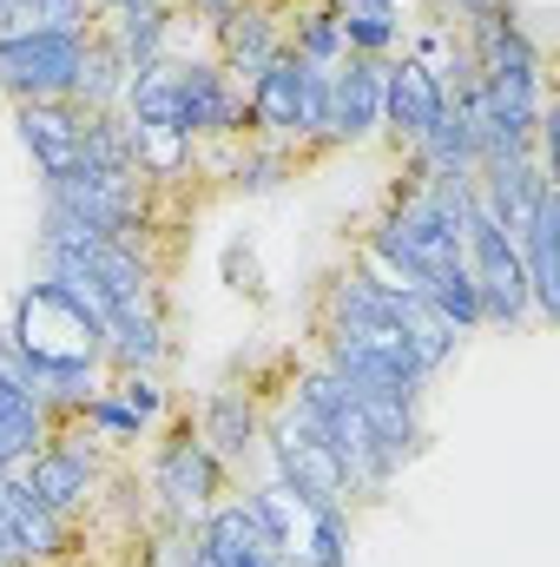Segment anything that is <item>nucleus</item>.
<instances>
[{
	"mask_svg": "<svg viewBox=\"0 0 560 567\" xmlns=\"http://www.w3.org/2000/svg\"><path fill=\"white\" fill-rule=\"evenodd\" d=\"M297 165H303V158H297L290 145H265V140H245V152L231 158V185L258 198V192H278L283 178H297Z\"/></svg>",
	"mask_w": 560,
	"mask_h": 567,
	"instance_id": "24",
	"label": "nucleus"
},
{
	"mask_svg": "<svg viewBox=\"0 0 560 567\" xmlns=\"http://www.w3.org/2000/svg\"><path fill=\"white\" fill-rule=\"evenodd\" d=\"M462 258H468V271L481 284V330H521V323H535L521 251H515L508 225L475 192H468V218H462Z\"/></svg>",
	"mask_w": 560,
	"mask_h": 567,
	"instance_id": "1",
	"label": "nucleus"
},
{
	"mask_svg": "<svg viewBox=\"0 0 560 567\" xmlns=\"http://www.w3.org/2000/svg\"><path fill=\"white\" fill-rule=\"evenodd\" d=\"M178 7H191V13H198L205 27H218V20H225V13H238L245 0H178Z\"/></svg>",
	"mask_w": 560,
	"mask_h": 567,
	"instance_id": "32",
	"label": "nucleus"
},
{
	"mask_svg": "<svg viewBox=\"0 0 560 567\" xmlns=\"http://www.w3.org/2000/svg\"><path fill=\"white\" fill-rule=\"evenodd\" d=\"M191 423H198V435L211 442V455H218L231 475L265 455V403H258L251 390H211Z\"/></svg>",
	"mask_w": 560,
	"mask_h": 567,
	"instance_id": "13",
	"label": "nucleus"
},
{
	"mask_svg": "<svg viewBox=\"0 0 560 567\" xmlns=\"http://www.w3.org/2000/svg\"><path fill=\"white\" fill-rule=\"evenodd\" d=\"M481 7H495V0H442V13H462V20H468V13H481Z\"/></svg>",
	"mask_w": 560,
	"mask_h": 567,
	"instance_id": "34",
	"label": "nucleus"
},
{
	"mask_svg": "<svg viewBox=\"0 0 560 567\" xmlns=\"http://www.w3.org/2000/svg\"><path fill=\"white\" fill-rule=\"evenodd\" d=\"M7 27H93V0H13V20Z\"/></svg>",
	"mask_w": 560,
	"mask_h": 567,
	"instance_id": "28",
	"label": "nucleus"
},
{
	"mask_svg": "<svg viewBox=\"0 0 560 567\" xmlns=\"http://www.w3.org/2000/svg\"><path fill=\"white\" fill-rule=\"evenodd\" d=\"M383 66L370 53H343V66L330 73V126H323V152L363 145L383 133Z\"/></svg>",
	"mask_w": 560,
	"mask_h": 567,
	"instance_id": "9",
	"label": "nucleus"
},
{
	"mask_svg": "<svg viewBox=\"0 0 560 567\" xmlns=\"http://www.w3.org/2000/svg\"><path fill=\"white\" fill-rule=\"evenodd\" d=\"M225 488H231V468L211 455V442L198 435L191 416H178V423L165 429V442L152 449V495H158V508L178 528H191L205 508L225 502Z\"/></svg>",
	"mask_w": 560,
	"mask_h": 567,
	"instance_id": "3",
	"label": "nucleus"
},
{
	"mask_svg": "<svg viewBox=\"0 0 560 567\" xmlns=\"http://www.w3.org/2000/svg\"><path fill=\"white\" fill-rule=\"evenodd\" d=\"M238 502H245V515L258 522V535L278 548L283 561H297V508H290V495H283L278 482H265V488H245Z\"/></svg>",
	"mask_w": 560,
	"mask_h": 567,
	"instance_id": "25",
	"label": "nucleus"
},
{
	"mask_svg": "<svg viewBox=\"0 0 560 567\" xmlns=\"http://www.w3.org/2000/svg\"><path fill=\"white\" fill-rule=\"evenodd\" d=\"M422 303H428L455 337L481 330V284H475V271H468V258H462V265H448V271H435V278L422 284Z\"/></svg>",
	"mask_w": 560,
	"mask_h": 567,
	"instance_id": "21",
	"label": "nucleus"
},
{
	"mask_svg": "<svg viewBox=\"0 0 560 567\" xmlns=\"http://www.w3.org/2000/svg\"><path fill=\"white\" fill-rule=\"evenodd\" d=\"M515 251H521V278H528L535 323H554L560 317V192H548L535 205V218L521 225Z\"/></svg>",
	"mask_w": 560,
	"mask_h": 567,
	"instance_id": "15",
	"label": "nucleus"
},
{
	"mask_svg": "<svg viewBox=\"0 0 560 567\" xmlns=\"http://www.w3.org/2000/svg\"><path fill=\"white\" fill-rule=\"evenodd\" d=\"M265 7H278V13H283V0H265Z\"/></svg>",
	"mask_w": 560,
	"mask_h": 567,
	"instance_id": "38",
	"label": "nucleus"
},
{
	"mask_svg": "<svg viewBox=\"0 0 560 567\" xmlns=\"http://www.w3.org/2000/svg\"><path fill=\"white\" fill-rule=\"evenodd\" d=\"M0 508H7V522H13V535H20V555H27V567L40 561H60L66 548H73V528H66V515H53L13 468L0 475Z\"/></svg>",
	"mask_w": 560,
	"mask_h": 567,
	"instance_id": "18",
	"label": "nucleus"
},
{
	"mask_svg": "<svg viewBox=\"0 0 560 567\" xmlns=\"http://www.w3.org/2000/svg\"><path fill=\"white\" fill-rule=\"evenodd\" d=\"M93 47V27H7L0 33V93L13 106L27 100H73V80H80V60Z\"/></svg>",
	"mask_w": 560,
	"mask_h": 567,
	"instance_id": "2",
	"label": "nucleus"
},
{
	"mask_svg": "<svg viewBox=\"0 0 560 567\" xmlns=\"http://www.w3.org/2000/svg\"><path fill=\"white\" fill-rule=\"evenodd\" d=\"M178 126L185 140H251L245 86H231L218 60H178Z\"/></svg>",
	"mask_w": 560,
	"mask_h": 567,
	"instance_id": "8",
	"label": "nucleus"
},
{
	"mask_svg": "<svg viewBox=\"0 0 560 567\" xmlns=\"http://www.w3.org/2000/svg\"><path fill=\"white\" fill-rule=\"evenodd\" d=\"M303 522H310V535L297 542V561L303 567H350V508H317Z\"/></svg>",
	"mask_w": 560,
	"mask_h": 567,
	"instance_id": "26",
	"label": "nucleus"
},
{
	"mask_svg": "<svg viewBox=\"0 0 560 567\" xmlns=\"http://www.w3.org/2000/svg\"><path fill=\"white\" fill-rule=\"evenodd\" d=\"M554 192V165L541 152H515V158H488L475 172V198L508 225V238H521V225L535 218V205Z\"/></svg>",
	"mask_w": 560,
	"mask_h": 567,
	"instance_id": "11",
	"label": "nucleus"
},
{
	"mask_svg": "<svg viewBox=\"0 0 560 567\" xmlns=\"http://www.w3.org/2000/svg\"><path fill=\"white\" fill-rule=\"evenodd\" d=\"M53 515H73V508H86L93 495H100V449L93 442H80L73 429L60 423L20 468H13Z\"/></svg>",
	"mask_w": 560,
	"mask_h": 567,
	"instance_id": "6",
	"label": "nucleus"
},
{
	"mask_svg": "<svg viewBox=\"0 0 560 567\" xmlns=\"http://www.w3.org/2000/svg\"><path fill=\"white\" fill-rule=\"evenodd\" d=\"M185 567H211V555H205V548H198L191 535H185Z\"/></svg>",
	"mask_w": 560,
	"mask_h": 567,
	"instance_id": "35",
	"label": "nucleus"
},
{
	"mask_svg": "<svg viewBox=\"0 0 560 567\" xmlns=\"http://www.w3.org/2000/svg\"><path fill=\"white\" fill-rule=\"evenodd\" d=\"M211 40H218L225 80H231V86H251V80L283 53V13L265 7V0H245L238 13H225V20L211 27Z\"/></svg>",
	"mask_w": 560,
	"mask_h": 567,
	"instance_id": "12",
	"label": "nucleus"
},
{
	"mask_svg": "<svg viewBox=\"0 0 560 567\" xmlns=\"http://www.w3.org/2000/svg\"><path fill=\"white\" fill-rule=\"evenodd\" d=\"M7 468H13V455H7V449H0V475H7Z\"/></svg>",
	"mask_w": 560,
	"mask_h": 567,
	"instance_id": "37",
	"label": "nucleus"
},
{
	"mask_svg": "<svg viewBox=\"0 0 560 567\" xmlns=\"http://www.w3.org/2000/svg\"><path fill=\"white\" fill-rule=\"evenodd\" d=\"M283 47L297 53V60H310V66H343V27H336V13L323 7V0H310V7H297V13H283Z\"/></svg>",
	"mask_w": 560,
	"mask_h": 567,
	"instance_id": "20",
	"label": "nucleus"
},
{
	"mask_svg": "<svg viewBox=\"0 0 560 567\" xmlns=\"http://www.w3.org/2000/svg\"><path fill=\"white\" fill-rule=\"evenodd\" d=\"M0 383H13V390H27V396H40V370L27 363V350L0 330Z\"/></svg>",
	"mask_w": 560,
	"mask_h": 567,
	"instance_id": "30",
	"label": "nucleus"
},
{
	"mask_svg": "<svg viewBox=\"0 0 560 567\" xmlns=\"http://www.w3.org/2000/svg\"><path fill=\"white\" fill-rule=\"evenodd\" d=\"M448 113V80L435 66H422L416 53L383 66V140L396 145L403 158L422 145V133Z\"/></svg>",
	"mask_w": 560,
	"mask_h": 567,
	"instance_id": "7",
	"label": "nucleus"
},
{
	"mask_svg": "<svg viewBox=\"0 0 560 567\" xmlns=\"http://www.w3.org/2000/svg\"><path fill=\"white\" fill-rule=\"evenodd\" d=\"M303 86H310V66L283 47L278 60L245 86V113H251V140L265 145H290L303 152Z\"/></svg>",
	"mask_w": 560,
	"mask_h": 567,
	"instance_id": "10",
	"label": "nucleus"
},
{
	"mask_svg": "<svg viewBox=\"0 0 560 567\" xmlns=\"http://www.w3.org/2000/svg\"><path fill=\"white\" fill-rule=\"evenodd\" d=\"M265 455H271V482L290 495L297 515H317V508H350V482H343V462L297 423L290 410L265 416Z\"/></svg>",
	"mask_w": 560,
	"mask_h": 567,
	"instance_id": "4",
	"label": "nucleus"
},
{
	"mask_svg": "<svg viewBox=\"0 0 560 567\" xmlns=\"http://www.w3.org/2000/svg\"><path fill=\"white\" fill-rule=\"evenodd\" d=\"M178 13H185V7H126V13H100L93 33L139 73V66H152V60H172Z\"/></svg>",
	"mask_w": 560,
	"mask_h": 567,
	"instance_id": "19",
	"label": "nucleus"
},
{
	"mask_svg": "<svg viewBox=\"0 0 560 567\" xmlns=\"http://www.w3.org/2000/svg\"><path fill=\"white\" fill-rule=\"evenodd\" d=\"M126 86H133V66L93 33V47H86V60H80V80H73V106H86V113H106V106H120L126 100Z\"/></svg>",
	"mask_w": 560,
	"mask_h": 567,
	"instance_id": "22",
	"label": "nucleus"
},
{
	"mask_svg": "<svg viewBox=\"0 0 560 567\" xmlns=\"http://www.w3.org/2000/svg\"><path fill=\"white\" fill-rule=\"evenodd\" d=\"M7 20H13V0H0V33H7Z\"/></svg>",
	"mask_w": 560,
	"mask_h": 567,
	"instance_id": "36",
	"label": "nucleus"
},
{
	"mask_svg": "<svg viewBox=\"0 0 560 567\" xmlns=\"http://www.w3.org/2000/svg\"><path fill=\"white\" fill-rule=\"evenodd\" d=\"M225 278H231V290H245V297H265V284H258V258H251V245H231V251H225Z\"/></svg>",
	"mask_w": 560,
	"mask_h": 567,
	"instance_id": "31",
	"label": "nucleus"
},
{
	"mask_svg": "<svg viewBox=\"0 0 560 567\" xmlns=\"http://www.w3.org/2000/svg\"><path fill=\"white\" fill-rule=\"evenodd\" d=\"M46 435H53L46 403H40V396H27V390H13V383H0V449L13 455V468H20Z\"/></svg>",
	"mask_w": 560,
	"mask_h": 567,
	"instance_id": "23",
	"label": "nucleus"
},
{
	"mask_svg": "<svg viewBox=\"0 0 560 567\" xmlns=\"http://www.w3.org/2000/svg\"><path fill=\"white\" fill-rule=\"evenodd\" d=\"M191 542L211 555V567H290L258 535V522L245 515V502H218V508H205L198 522H191Z\"/></svg>",
	"mask_w": 560,
	"mask_h": 567,
	"instance_id": "17",
	"label": "nucleus"
},
{
	"mask_svg": "<svg viewBox=\"0 0 560 567\" xmlns=\"http://www.w3.org/2000/svg\"><path fill=\"white\" fill-rule=\"evenodd\" d=\"M13 133H20L40 178H60V172L80 165V106L73 100H27V106H13Z\"/></svg>",
	"mask_w": 560,
	"mask_h": 567,
	"instance_id": "14",
	"label": "nucleus"
},
{
	"mask_svg": "<svg viewBox=\"0 0 560 567\" xmlns=\"http://www.w3.org/2000/svg\"><path fill=\"white\" fill-rule=\"evenodd\" d=\"M113 396H120V403H126L145 429L172 410V396H165V383H158L152 370H113Z\"/></svg>",
	"mask_w": 560,
	"mask_h": 567,
	"instance_id": "27",
	"label": "nucleus"
},
{
	"mask_svg": "<svg viewBox=\"0 0 560 567\" xmlns=\"http://www.w3.org/2000/svg\"><path fill=\"white\" fill-rule=\"evenodd\" d=\"M100 343H106V370H152L158 377V363H165V297L152 290V297H133V303H120L113 310V323L100 330Z\"/></svg>",
	"mask_w": 560,
	"mask_h": 567,
	"instance_id": "16",
	"label": "nucleus"
},
{
	"mask_svg": "<svg viewBox=\"0 0 560 567\" xmlns=\"http://www.w3.org/2000/svg\"><path fill=\"white\" fill-rule=\"evenodd\" d=\"M80 423L100 429V435H120V442H139V435H145V423L126 410V403H120V396H113V390H100V396L80 410Z\"/></svg>",
	"mask_w": 560,
	"mask_h": 567,
	"instance_id": "29",
	"label": "nucleus"
},
{
	"mask_svg": "<svg viewBox=\"0 0 560 567\" xmlns=\"http://www.w3.org/2000/svg\"><path fill=\"white\" fill-rule=\"evenodd\" d=\"M462 47H468V60H475V73H481V80L548 86V53H541V40L521 27V13H515L508 0H495V7H481V13H468Z\"/></svg>",
	"mask_w": 560,
	"mask_h": 567,
	"instance_id": "5",
	"label": "nucleus"
},
{
	"mask_svg": "<svg viewBox=\"0 0 560 567\" xmlns=\"http://www.w3.org/2000/svg\"><path fill=\"white\" fill-rule=\"evenodd\" d=\"M126 7H178V0H93V20L100 13H126Z\"/></svg>",
	"mask_w": 560,
	"mask_h": 567,
	"instance_id": "33",
	"label": "nucleus"
}]
</instances>
